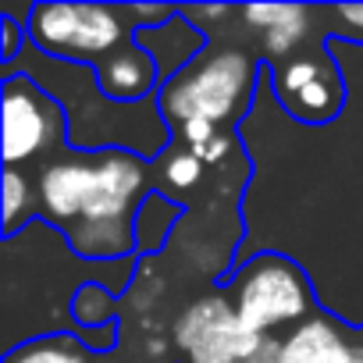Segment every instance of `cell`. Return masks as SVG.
I'll return each mask as SVG.
<instances>
[{
    "label": "cell",
    "mask_w": 363,
    "mask_h": 363,
    "mask_svg": "<svg viewBox=\"0 0 363 363\" xmlns=\"http://www.w3.org/2000/svg\"><path fill=\"white\" fill-rule=\"evenodd\" d=\"M328 15L338 22L328 40H352V43H363V4H335L328 8Z\"/></svg>",
    "instance_id": "cell-16"
},
{
    "label": "cell",
    "mask_w": 363,
    "mask_h": 363,
    "mask_svg": "<svg viewBox=\"0 0 363 363\" xmlns=\"http://www.w3.org/2000/svg\"><path fill=\"white\" fill-rule=\"evenodd\" d=\"M4 363H93V359H89L86 342H79L75 335L54 331V335H40L22 345H11Z\"/></svg>",
    "instance_id": "cell-11"
},
{
    "label": "cell",
    "mask_w": 363,
    "mask_h": 363,
    "mask_svg": "<svg viewBox=\"0 0 363 363\" xmlns=\"http://www.w3.org/2000/svg\"><path fill=\"white\" fill-rule=\"evenodd\" d=\"M0 40H4V57H0V65H4V72H11V65L18 57V47H22V40H29V33L11 15H4L0 18Z\"/></svg>",
    "instance_id": "cell-17"
},
{
    "label": "cell",
    "mask_w": 363,
    "mask_h": 363,
    "mask_svg": "<svg viewBox=\"0 0 363 363\" xmlns=\"http://www.w3.org/2000/svg\"><path fill=\"white\" fill-rule=\"evenodd\" d=\"M239 15L246 18L250 29H260L264 50L271 57L285 61L296 54L299 40L306 36L313 8H306V4H246V8H239Z\"/></svg>",
    "instance_id": "cell-10"
},
{
    "label": "cell",
    "mask_w": 363,
    "mask_h": 363,
    "mask_svg": "<svg viewBox=\"0 0 363 363\" xmlns=\"http://www.w3.org/2000/svg\"><path fill=\"white\" fill-rule=\"evenodd\" d=\"M160 167H164V182L171 189H178V193H189L193 186H200V174H203V160L193 153V150H186V146H171L167 153H164V160H160Z\"/></svg>",
    "instance_id": "cell-15"
},
{
    "label": "cell",
    "mask_w": 363,
    "mask_h": 363,
    "mask_svg": "<svg viewBox=\"0 0 363 363\" xmlns=\"http://www.w3.org/2000/svg\"><path fill=\"white\" fill-rule=\"evenodd\" d=\"M178 214H182V203H171L167 196L150 193L146 203H143L139 214H135V250L157 253V250L164 246V239L171 235Z\"/></svg>",
    "instance_id": "cell-12"
},
{
    "label": "cell",
    "mask_w": 363,
    "mask_h": 363,
    "mask_svg": "<svg viewBox=\"0 0 363 363\" xmlns=\"http://www.w3.org/2000/svg\"><path fill=\"white\" fill-rule=\"evenodd\" d=\"M260 72H267V65L239 47H207L157 89V114L167 132L193 121L228 132L250 111Z\"/></svg>",
    "instance_id": "cell-2"
},
{
    "label": "cell",
    "mask_w": 363,
    "mask_h": 363,
    "mask_svg": "<svg viewBox=\"0 0 363 363\" xmlns=\"http://www.w3.org/2000/svg\"><path fill=\"white\" fill-rule=\"evenodd\" d=\"M221 289L235 303L246 328L264 338H278V331L289 335L320 306L306 271L292 257L274 250H264L253 260L239 264Z\"/></svg>",
    "instance_id": "cell-3"
},
{
    "label": "cell",
    "mask_w": 363,
    "mask_h": 363,
    "mask_svg": "<svg viewBox=\"0 0 363 363\" xmlns=\"http://www.w3.org/2000/svg\"><path fill=\"white\" fill-rule=\"evenodd\" d=\"M57 143H68L65 107L29 72L4 75V164L18 167Z\"/></svg>",
    "instance_id": "cell-7"
},
{
    "label": "cell",
    "mask_w": 363,
    "mask_h": 363,
    "mask_svg": "<svg viewBox=\"0 0 363 363\" xmlns=\"http://www.w3.org/2000/svg\"><path fill=\"white\" fill-rule=\"evenodd\" d=\"M278 363H363V324H349L324 306L281 335Z\"/></svg>",
    "instance_id": "cell-8"
},
{
    "label": "cell",
    "mask_w": 363,
    "mask_h": 363,
    "mask_svg": "<svg viewBox=\"0 0 363 363\" xmlns=\"http://www.w3.org/2000/svg\"><path fill=\"white\" fill-rule=\"evenodd\" d=\"M150 196V164L135 150L57 157L40 167L36 207L86 260H118L135 250V214Z\"/></svg>",
    "instance_id": "cell-1"
},
{
    "label": "cell",
    "mask_w": 363,
    "mask_h": 363,
    "mask_svg": "<svg viewBox=\"0 0 363 363\" xmlns=\"http://www.w3.org/2000/svg\"><path fill=\"white\" fill-rule=\"evenodd\" d=\"M93 75H96V89L114 104H135V100H146L150 93L157 96L160 89V68L153 54L143 50L135 40L121 47L114 57H107L104 65H96Z\"/></svg>",
    "instance_id": "cell-9"
},
{
    "label": "cell",
    "mask_w": 363,
    "mask_h": 363,
    "mask_svg": "<svg viewBox=\"0 0 363 363\" xmlns=\"http://www.w3.org/2000/svg\"><path fill=\"white\" fill-rule=\"evenodd\" d=\"M72 317L86 328V331H96L100 324H114V299L104 285L89 281V285H79V292L72 296Z\"/></svg>",
    "instance_id": "cell-14"
},
{
    "label": "cell",
    "mask_w": 363,
    "mask_h": 363,
    "mask_svg": "<svg viewBox=\"0 0 363 363\" xmlns=\"http://www.w3.org/2000/svg\"><path fill=\"white\" fill-rule=\"evenodd\" d=\"M274 96L285 107L289 118L299 125H331L345 107V79L328 57V43H320L313 54H292L285 61L267 65Z\"/></svg>",
    "instance_id": "cell-6"
},
{
    "label": "cell",
    "mask_w": 363,
    "mask_h": 363,
    "mask_svg": "<svg viewBox=\"0 0 363 363\" xmlns=\"http://www.w3.org/2000/svg\"><path fill=\"white\" fill-rule=\"evenodd\" d=\"M33 214H36V207H33V182L18 167H8L4 171V239H15L22 221H29Z\"/></svg>",
    "instance_id": "cell-13"
},
{
    "label": "cell",
    "mask_w": 363,
    "mask_h": 363,
    "mask_svg": "<svg viewBox=\"0 0 363 363\" xmlns=\"http://www.w3.org/2000/svg\"><path fill=\"white\" fill-rule=\"evenodd\" d=\"M174 349L182 363H246L267 338L250 331L225 289L189 303L174 320Z\"/></svg>",
    "instance_id": "cell-5"
},
{
    "label": "cell",
    "mask_w": 363,
    "mask_h": 363,
    "mask_svg": "<svg viewBox=\"0 0 363 363\" xmlns=\"http://www.w3.org/2000/svg\"><path fill=\"white\" fill-rule=\"evenodd\" d=\"M132 8L121 4H54L40 0L29 11V43L36 54L65 65H104L121 47L135 40V26H128Z\"/></svg>",
    "instance_id": "cell-4"
}]
</instances>
